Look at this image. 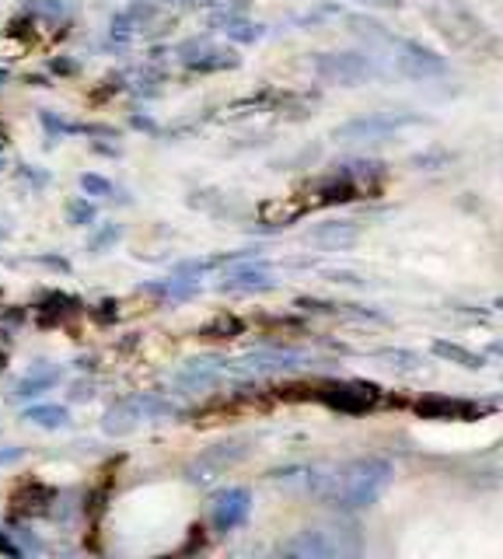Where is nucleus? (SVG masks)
Returning a JSON list of instances; mask_svg holds the SVG:
<instances>
[{"label": "nucleus", "mask_w": 503, "mask_h": 559, "mask_svg": "<svg viewBox=\"0 0 503 559\" xmlns=\"http://www.w3.org/2000/svg\"><path fill=\"white\" fill-rule=\"evenodd\" d=\"M392 476H395V468L388 459L363 454V459H354V462L319 468L315 476H308V486L322 503L336 507V511H363V507H371L385 497Z\"/></svg>", "instance_id": "obj_1"}, {"label": "nucleus", "mask_w": 503, "mask_h": 559, "mask_svg": "<svg viewBox=\"0 0 503 559\" xmlns=\"http://www.w3.org/2000/svg\"><path fill=\"white\" fill-rule=\"evenodd\" d=\"M360 552H363V542L350 524H315V528H301L280 546V556H290V559H343V556H360Z\"/></svg>", "instance_id": "obj_2"}, {"label": "nucleus", "mask_w": 503, "mask_h": 559, "mask_svg": "<svg viewBox=\"0 0 503 559\" xmlns=\"http://www.w3.org/2000/svg\"><path fill=\"white\" fill-rule=\"evenodd\" d=\"M179 406L176 402H168L165 395H151V392H141V395H127L119 399L116 406L106 409L101 416V430L109 437H127L133 430H141L147 424H161V419L176 416Z\"/></svg>", "instance_id": "obj_3"}, {"label": "nucleus", "mask_w": 503, "mask_h": 559, "mask_svg": "<svg viewBox=\"0 0 503 559\" xmlns=\"http://www.w3.org/2000/svg\"><path fill=\"white\" fill-rule=\"evenodd\" d=\"M311 70L322 84H333V87H357V84H368L374 78V63L371 57H363L357 49H336V52H319L311 60Z\"/></svg>", "instance_id": "obj_4"}, {"label": "nucleus", "mask_w": 503, "mask_h": 559, "mask_svg": "<svg viewBox=\"0 0 503 559\" xmlns=\"http://www.w3.org/2000/svg\"><path fill=\"white\" fill-rule=\"evenodd\" d=\"M420 122L427 119L416 112H371V116H360L336 127L333 140H343V144H368V140H388L409 127H420Z\"/></svg>", "instance_id": "obj_5"}, {"label": "nucleus", "mask_w": 503, "mask_h": 559, "mask_svg": "<svg viewBox=\"0 0 503 559\" xmlns=\"http://www.w3.org/2000/svg\"><path fill=\"white\" fill-rule=\"evenodd\" d=\"M249 451H252L249 437H231V441H220L214 448H206L200 459H193V465L185 468V479L196 483V486H211L228 468H235L238 462H245Z\"/></svg>", "instance_id": "obj_6"}, {"label": "nucleus", "mask_w": 503, "mask_h": 559, "mask_svg": "<svg viewBox=\"0 0 503 559\" xmlns=\"http://www.w3.org/2000/svg\"><path fill=\"white\" fill-rule=\"evenodd\" d=\"M392 63L403 78L409 81H430V78H444L447 74V57L433 52L423 43H412V39H398L392 49Z\"/></svg>", "instance_id": "obj_7"}, {"label": "nucleus", "mask_w": 503, "mask_h": 559, "mask_svg": "<svg viewBox=\"0 0 503 559\" xmlns=\"http://www.w3.org/2000/svg\"><path fill=\"white\" fill-rule=\"evenodd\" d=\"M430 17H433V25H438V32L444 35V39L458 49H472L479 39H486V28H482L479 17L465 4H455V0H451V4H438L430 11Z\"/></svg>", "instance_id": "obj_8"}, {"label": "nucleus", "mask_w": 503, "mask_h": 559, "mask_svg": "<svg viewBox=\"0 0 503 559\" xmlns=\"http://www.w3.org/2000/svg\"><path fill=\"white\" fill-rule=\"evenodd\" d=\"M249 514H252V493L245 486L220 489V493L211 500V524L220 535L241 528V524L249 521Z\"/></svg>", "instance_id": "obj_9"}, {"label": "nucleus", "mask_w": 503, "mask_h": 559, "mask_svg": "<svg viewBox=\"0 0 503 559\" xmlns=\"http://www.w3.org/2000/svg\"><path fill=\"white\" fill-rule=\"evenodd\" d=\"M308 357L298 354V349H255V354H245L241 360H231L235 374H276V371H294L301 367Z\"/></svg>", "instance_id": "obj_10"}, {"label": "nucleus", "mask_w": 503, "mask_h": 559, "mask_svg": "<svg viewBox=\"0 0 503 559\" xmlns=\"http://www.w3.org/2000/svg\"><path fill=\"white\" fill-rule=\"evenodd\" d=\"M276 287V276L266 262H245L241 266L228 270L220 280V290L224 294H259V290H273Z\"/></svg>", "instance_id": "obj_11"}, {"label": "nucleus", "mask_w": 503, "mask_h": 559, "mask_svg": "<svg viewBox=\"0 0 503 559\" xmlns=\"http://www.w3.org/2000/svg\"><path fill=\"white\" fill-rule=\"evenodd\" d=\"M357 238H360V224L357 221H325V224H315L308 231V241L319 245V249H328V252L350 249Z\"/></svg>", "instance_id": "obj_12"}, {"label": "nucleus", "mask_w": 503, "mask_h": 559, "mask_svg": "<svg viewBox=\"0 0 503 559\" xmlns=\"http://www.w3.org/2000/svg\"><path fill=\"white\" fill-rule=\"evenodd\" d=\"M60 381V371L57 367H36L32 374H25L19 384H14V399H36L43 392H49L53 384Z\"/></svg>", "instance_id": "obj_13"}, {"label": "nucleus", "mask_w": 503, "mask_h": 559, "mask_svg": "<svg viewBox=\"0 0 503 559\" xmlns=\"http://www.w3.org/2000/svg\"><path fill=\"white\" fill-rule=\"evenodd\" d=\"M430 354L433 357H441L447 364H458V367H468V371H479V367L486 364L479 354H472V349H465L458 343H447V340H433L430 343Z\"/></svg>", "instance_id": "obj_14"}, {"label": "nucleus", "mask_w": 503, "mask_h": 559, "mask_svg": "<svg viewBox=\"0 0 503 559\" xmlns=\"http://www.w3.org/2000/svg\"><path fill=\"white\" fill-rule=\"evenodd\" d=\"M22 419L32 427H43V430H60V427H67L71 413H67L63 406H32L22 413Z\"/></svg>", "instance_id": "obj_15"}, {"label": "nucleus", "mask_w": 503, "mask_h": 559, "mask_svg": "<svg viewBox=\"0 0 503 559\" xmlns=\"http://www.w3.org/2000/svg\"><path fill=\"white\" fill-rule=\"evenodd\" d=\"M185 63L193 70H231L238 67V57L231 49H203L200 57H185Z\"/></svg>", "instance_id": "obj_16"}, {"label": "nucleus", "mask_w": 503, "mask_h": 559, "mask_svg": "<svg viewBox=\"0 0 503 559\" xmlns=\"http://www.w3.org/2000/svg\"><path fill=\"white\" fill-rule=\"evenodd\" d=\"M220 28L228 32V39H235V43H259V39H263V25L245 22L241 14L228 17V22H220Z\"/></svg>", "instance_id": "obj_17"}, {"label": "nucleus", "mask_w": 503, "mask_h": 559, "mask_svg": "<svg viewBox=\"0 0 503 559\" xmlns=\"http://www.w3.org/2000/svg\"><path fill=\"white\" fill-rule=\"evenodd\" d=\"M259 217H263L266 224H273V227H284L294 217H301V206L298 203H266L263 210H259Z\"/></svg>", "instance_id": "obj_18"}, {"label": "nucleus", "mask_w": 503, "mask_h": 559, "mask_svg": "<svg viewBox=\"0 0 503 559\" xmlns=\"http://www.w3.org/2000/svg\"><path fill=\"white\" fill-rule=\"evenodd\" d=\"M81 189L88 192V197H95V200H109V197H116V186H112L109 179H101V175H95V171L81 175Z\"/></svg>", "instance_id": "obj_19"}, {"label": "nucleus", "mask_w": 503, "mask_h": 559, "mask_svg": "<svg viewBox=\"0 0 503 559\" xmlns=\"http://www.w3.org/2000/svg\"><path fill=\"white\" fill-rule=\"evenodd\" d=\"M235 332H241V322L231 319V314H224V319H214V322H206V325H203V336H220V340H228V336H235Z\"/></svg>", "instance_id": "obj_20"}, {"label": "nucleus", "mask_w": 503, "mask_h": 559, "mask_svg": "<svg viewBox=\"0 0 503 559\" xmlns=\"http://www.w3.org/2000/svg\"><path fill=\"white\" fill-rule=\"evenodd\" d=\"M119 238H123V231H119V224H106V227H101V231L88 241V249L98 255V252H106V249H112V245L119 241Z\"/></svg>", "instance_id": "obj_21"}, {"label": "nucleus", "mask_w": 503, "mask_h": 559, "mask_svg": "<svg viewBox=\"0 0 503 559\" xmlns=\"http://www.w3.org/2000/svg\"><path fill=\"white\" fill-rule=\"evenodd\" d=\"M67 221L71 224H92L95 221V203H88V200H74V203H67Z\"/></svg>", "instance_id": "obj_22"}, {"label": "nucleus", "mask_w": 503, "mask_h": 559, "mask_svg": "<svg viewBox=\"0 0 503 559\" xmlns=\"http://www.w3.org/2000/svg\"><path fill=\"white\" fill-rule=\"evenodd\" d=\"M22 459H25V448H19V444H0V468L19 465Z\"/></svg>", "instance_id": "obj_23"}, {"label": "nucleus", "mask_w": 503, "mask_h": 559, "mask_svg": "<svg viewBox=\"0 0 503 559\" xmlns=\"http://www.w3.org/2000/svg\"><path fill=\"white\" fill-rule=\"evenodd\" d=\"M39 119H43V127H46L49 133H53V136H63V133H74V127H67V122H60L57 116H49V112H43Z\"/></svg>", "instance_id": "obj_24"}, {"label": "nucleus", "mask_w": 503, "mask_h": 559, "mask_svg": "<svg viewBox=\"0 0 503 559\" xmlns=\"http://www.w3.org/2000/svg\"><path fill=\"white\" fill-rule=\"evenodd\" d=\"M0 552H4V556H19V546H11V542L0 535Z\"/></svg>", "instance_id": "obj_25"}, {"label": "nucleus", "mask_w": 503, "mask_h": 559, "mask_svg": "<svg viewBox=\"0 0 503 559\" xmlns=\"http://www.w3.org/2000/svg\"><path fill=\"white\" fill-rule=\"evenodd\" d=\"M493 308H496V311H503V297H496V301H493Z\"/></svg>", "instance_id": "obj_26"}]
</instances>
